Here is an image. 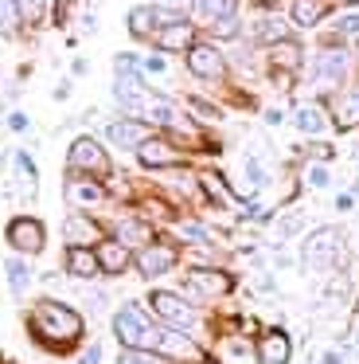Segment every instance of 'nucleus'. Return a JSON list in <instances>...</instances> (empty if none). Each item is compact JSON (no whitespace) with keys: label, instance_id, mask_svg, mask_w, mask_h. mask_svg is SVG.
Listing matches in <instances>:
<instances>
[{"label":"nucleus","instance_id":"obj_1","mask_svg":"<svg viewBox=\"0 0 359 364\" xmlns=\"http://www.w3.org/2000/svg\"><path fill=\"white\" fill-rule=\"evenodd\" d=\"M35 325H39V333H43L47 341H55V345L78 341V333H82V317H78L74 309L59 306V301H39L35 306Z\"/></svg>","mask_w":359,"mask_h":364},{"label":"nucleus","instance_id":"obj_2","mask_svg":"<svg viewBox=\"0 0 359 364\" xmlns=\"http://www.w3.org/2000/svg\"><path fill=\"white\" fill-rule=\"evenodd\" d=\"M114 329H117V337H121V345H125V348H156V345H160V329H153V325L145 321V314H140L137 306L117 309Z\"/></svg>","mask_w":359,"mask_h":364},{"label":"nucleus","instance_id":"obj_3","mask_svg":"<svg viewBox=\"0 0 359 364\" xmlns=\"http://www.w3.org/2000/svg\"><path fill=\"white\" fill-rule=\"evenodd\" d=\"M70 168H78V173H98L106 176L109 173V157L101 153V145L94 141V137H78L74 145H70Z\"/></svg>","mask_w":359,"mask_h":364},{"label":"nucleus","instance_id":"obj_4","mask_svg":"<svg viewBox=\"0 0 359 364\" xmlns=\"http://www.w3.org/2000/svg\"><path fill=\"white\" fill-rule=\"evenodd\" d=\"M336 255H340V235L332 228H320L316 235L304 243V262L309 267H332Z\"/></svg>","mask_w":359,"mask_h":364},{"label":"nucleus","instance_id":"obj_5","mask_svg":"<svg viewBox=\"0 0 359 364\" xmlns=\"http://www.w3.org/2000/svg\"><path fill=\"white\" fill-rule=\"evenodd\" d=\"M187 67H192V75H199V79H219V75L226 71L223 55H219L215 48H207V43L187 48Z\"/></svg>","mask_w":359,"mask_h":364},{"label":"nucleus","instance_id":"obj_6","mask_svg":"<svg viewBox=\"0 0 359 364\" xmlns=\"http://www.w3.org/2000/svg\"><path fill=\"white\" fill-rule=\"evenodd\" d=\"M153 309L164 317L168 325H180V329H192V321H195V314H192V306L187 301H180L176 294H153Z\"/></svg>","mask_w":359,"mask_h":364},{"label":"nucleus","instance_id":"obj_7","mask_svg":"<svg viewBox=\"0 0 359 364\" xmlns=\"http://www.w3.org/2000/svg\"><path fill=\"white\" fill-rule=\"evenodd\" d=\"M8 243H12L16 251H31V255H35L39 247H43V228H39L35 220H12V223H8Z\"/></svg>","mask_w":359,"mask_h":364},{"label":"nucleus","instance_id":"obj_8","mask_svg":"<svg viewBox=\"0 0 359 364\" xmlns=\"http://www.w3.org/2000/svg\"><path fill=\"white\" fill-rule=\"evenodd\" d=\"M172 20H180V16L160 12V9H133V12H129V32L137 36V40H145V36H153L156 28L172 24Z\"/></svg>","mask_w":359,"mask_h":364},{"label":"nucleus","instance_id":"obj_9","mask_svg":"<svg viewBox=\"0 0 359 364\" xmlns=\"http://www.w3.org/2000/svg\"><path fill=\"white\" fill-rule=\"evenodd\" d=\"M176 262V251L172 247H164V243H156V247H145V251L137 255V267H140V274H148V278H156V274H164V270Z\"/></svg>","mask_w":359,"mask_h":364},{"label":"nucleus","instance_id":"obj_10","mask_svg":"<svg viewBox=\"0 0 359 364\" xmlns=\"http://www.w3.org/2000/svg\"><path fill=\"white\" fill-rule=\"evenodd\" d=\"M289 353H293V345H289V337L281 329L265 333L262 345H258V360L262 364H289Z\"/></svg>","mask_w":359,"mask_h":364},{"label":"nucleus","instance_id":"obj_11","mask_svg":"<svg viewBox=\"0 0 359 364\" xmlns=\"http://www.w3.org/2000/svg\"><path fill=\"white\" fill-rule=\"evenodd\" d=\"M156 43H160L164 51H184L187 43H192V24H187V20H172V24L156 28Z\"/></svg>","mask_w":359,"mask_h":364},{"label":"nucleus","instance_id":"obj_12","mask_svg":"<svg viewBox=\"0 0 359 364\" xmlns=\"http://www.w3.org/2000/svg\"><path fill=\"white\" fill-rule=\"evenodd\" d=\"M106 134H109V141H114V145L137 149V145L148 137V126H145V122H114V126H109Z\"/></svg>","mask_w":359,"mask_h":364},{"label":"nucleus","instance_id":"obj_13","mask_svg":"<svg viewBox=\"0 0 359 364\" xmlns=\"http://www.w3.org/2000/svg\"><path fill=\"white\" fill-rule=\"evenodd\" d=\"M67 270L74 278H94L101 270V262H98V251H86V247H70L67 251Z\"/></svg>","mask_w":359,"mask_h":364},{"label":"nucleus","instance_id":"obj_14","mask_svg":"<svg viewBox=\"0 0 359 364\" xmlns=\"http://www.w3.org/2000/svg\"><path fill=\"white\" fill-rule=\"evenodd\" d=\"M62 235L70 239V247H86V243H94V239H101V231H98V223H90L86 215H70V220L62 223Z\"/></svg>","mask_w":359,"mask_h":364},{"label":"nucleus","instance_id":"obj_15","mask_svg":"<svg viewBox=\"0 0 359 364\" xmlns=\"http://www.w3.org/2000/svg\"><path fill=\"white\" fill-rule=\"evenodd\" d=\"M187 290H195V294H226L231 290V278L219 274V270H195V274H187Z\"/></svg>","mask_w":359,"mask_h":364},{"label":"nucleus","instance_id":"obj_16","mask_svg":"<svg viewBox=\"0 0 359 364\" xmlns=\"http://www.w3.org/2000/svg\"><path fill=\"white\" fill-rule=\"evenodd\" d=\"M98 262H101V270H106V274H121V270L129 267V247L109 239V243L98 247Z\"/></svg>","mask_w":359,"mask_h":364},{"label":"nucleus","instance_id":"obj_17","mask_svg":"<svg viewBox=\"0 0 359 364\" xmlns=\"http://www.w3.org/2000/svg\"><path fill=\"white\" fill-rule=\"evenodd\" d=\"M137 157H140V165L156 168V165H172V161H176V153H172L164 141H156V137H145V141L137 145Z\"/></svg>","mask_w":359,"mask_h":364},{"label":"nucleus","instance_id":"obj_18","mask_svg":"<svg viewBox=\"0 0 359 364\" xmlns=\"http://www.w3.org/2000/svg\"><path fill=\"white\" fill-rule=\"evenodd\" d=\"M343 71H348V55L343 51H320L316 55V79L320 82H336Z\"/></svg>","mask_w":359,"mask_h":364},{"label":"nucleus","instance_id":"obj_19","mask_svg":"<svg viewBox=\"0 0 359 364\" xmlns=\"http://www.w3.org/2000/svg\"><path fill=\"white\" fill-rule=\"evenodd\" d=\"M320 16H324V0H293V24L312 28L320 24Z\"/></svg>","mask_w":359,"mask_h":364},{"label":"nucleus","instance_id":"obj_20","mask_svg":"<svg viewBox=\"0 0 359 364\" xmlns=\"http://www.w3.org/2000/svg\"><path fill=\"white\" fill-rule=\"evenodd\" d=\"M234 12V0H199V20L203 24H215V20L231 16Z\"/></svg>","mask_w":359,"mask_h":364},{"label":"nucleus","instance_id":"obj_21","mask_svg":"<svg viewBox=\"0 0 359 364\" xmlns=\"http://www.w3.org/2000/svg\"><path fill=\"white\" fill-rule=\"evenodd\" d=\"M336 122H340V129L359 126V90H355V95H348L340 106H336Z\"/></svg>","mask_w":359,"mask_h":364},{"label":"nucleus","instance_id":"obj_22","mask_svg":"<svg viewBox=\"0 0 359 364\" xmlns=\"http://www.w3.org/2000/svg\"><path fill=\"white\" fill-rule=\"evenodd\" d=\"M8 286H12V294H23V290H28V262H23V259H8Z\"/></svg>","mask_w":359,"mask_h":364},{"label":"nucleus","instance_id":"obj_23","mask_svg":"<svg viewBox=\"0 0 359 364\" xmlns=\"http://www.w3.org/2000/svg\"><path fill=\"white\" fill-rule=\"evenodd\" d=\"M117 235H121V243L129 247V243H145L153 231H148L145 223H137V220H125V223H117Z\"/></svg>","mask_w":359,"mask_h":364},{"label":"nucleus","instance_id":"obj_24","mask_svg":"<svg viewBox=\"0 0 359 364\" xmlns=\"http://www.w3.org/2000/svg\"><path fill=\"white\" fill-rule=\"evenodd\" d=\"M297 126H301L304 134H320V129H324V114H320L316 106H304V110H297Z\"/></svg>","mask_w":359,"mask_h":364},{"label":"nucleus","instance_id":"obj_25","mask_svg":"<svg viewBox=\"0 0 359 364\" xmlns=\"http://www.w3.org/2000/svg\"><path fill=\"white\" fill-rule=\"evenodd\" d=\"M16 20H20L16 0H0V36H12L16 32Z\"/></svg>","mask_w":359,"mask_h":364},{"label":"nucleus","instance_id":"obj_26","mask_svg":"<svg viewBox=\"0 0 359 364\" xmlns=\"http://www.w3.org/2000/svg\"><path fill=\"white\" fill-rule=\"evenodd\" d=\"M273 63H277V67H297V63H301V48H297V43H277Z\"/></svg>","mask_w":359,"mask_h":364},{"label":"nucleus","instance_id":"obj_27","mask_svg":"<svg viewBox=\"0 0 359 364\" xmlns=\"http://www.w3.org/2000/svg\"><path fill=\"white\" fill-rule=\"evenodd\" d=\"M117 364H164V360H160V356H153L148 348H125Z\"/></svg>","mask_w":359,"mask_h":364},{"label":"nucleus","instance_id":"obj_28","mask_svg":"<svg viewBox=\"0 0 359 364\" xmlns=\"http://www.w3.org/2000/svg\"><path fill=\"white\" fill-rule=\"evenodd\" d=\"M16 9H20V16L23 20H43V9H47V0H16Z\"/></svg>","mask_w":359,"mask_h":364},{"label":"nucleus","instance_id":"obj_29","mask_svg":"<svg viewBox=\"0 0 359 364\" xmlns=\"http://www.w3.org/2000/svg\"><path fill=\"white\" fill-rule=\"evenodd\" d=\"M70 200H82V204H94V200H101V188L98 184H70Z\"/></svg>","mask_w":359,"mask_h":364},{"label":"nucleus","instance_id":"obj_30","mask_svg":"<svg viewBox=\"0 0 359 364\" xmlns=\"http://www.w3.org/2000/svg\"><path fill=\"white\" fill-rule=\"evenodd\" d=\"M16 168H20V181L28 188H35V165L28 161V153H16Z\"/></svg>","mask_w":359,"mask_h":364},{"label":"nucleus","instance_id":"obj_31","mask_svg":"<svg viewBox=\"0 0 359 364\" xmlns=\"http://www.w3.org/2000/svg\"><path fill=\"white\" fill-rule=\"evenodd\" d=\"M258 36L262 40H285V24L281 20H265V24H258Z\"/></svg>","mask_w":359,"mask_h":364},{"label":"nucleus","instance_id":"obj_32","mask_svg":"<svg viewBox=\"0 0 359 364\" xmlns=\"http://www.w3.org/2000/svg\"><path fill=\"white\" fill-rule=\"evenodd\" d=\"M211 28H215V36H234V32H238V24H234V12H231V16H223V20H215Z\"/></svg>","mask_w":359,"mask_h":364},{"label":"nucleus","instance_id":"obj_33","mask_svg":"<svg viewBox=\"0 0 359 364\" xmlns=\"http://www.w3.org/2000/svg\"><path fill=\"white\" fill-rule=\"evenodd\" d=\"M340 36H348V40H359V16H343V20H340Z\"/></svg>","mask_w":359,"mask_h":364},{"label":"nucleus","instance_id":"obj_34","mask_svg":"<svg viewBox=\"0 0 359 364\" xmlns=\"http://www.w3.org/2000/svg\"><path fill=\"white\" fill-rule=\"evenodd\" d=\"M309 184H312V188H324V184H328V168L324 165H312L309 168Z\"/></svg>","mask_w":359,"mask_h":364},{"label":"nucleus","instance_id":"obj_35","mask_svg":"<svg viewBox=\"0 0 359 364\" xmlns=\"http://www.w3.org/2000/svg\"><path fill=\"white\" fill-rule=\"evenodd\" d=\"M180 231H184V235L192 239V243H207V231H203L199 223H184V228H180Z\"/></svg>","mask_w":359,"mask_h":364},{"label":"nucleus","instance_id":"obj_36","mask_svg":"<svg viewBox=\"0 0 359 364\" xmlns=\"http://www.w3.org/2000/svg\"><path fill=\"white\" fill-rule=\"evenodd\" d=\"M98 360H101V348L90 345V348H86V356H82V364H98Z\"/></svg>","mask_w":359,"mask_h":364},{"label":"nucleus","instance_id":"obj_37","mask_svg":"<svg viewBox=\"0 0 359 364\" xmlns=\"http://www.w3.org/2000/svg\"><path fill=\"white\" fill-rule=\"evenodd\" d=\"M145 67H148V71H156V75H160V71H164V59H160V55H153Z\"/></svg>","mask_w":359,"mask_h":364},{"label":"nucleus","instance_id":"obj_38","mask_svg":"<svg viewBox=\"0 0 359 364\" xmlns=\"http://www.w3.org/2000/svg\"><path fill=\"white\" fill-rule=\"evenodd\" d=\"M8 122H12V129H23V126H28V118H23V114H12Z\"/></svg>","mask_w":359,"mask_h":364},{"label":"nucleus","instance_id":"obj_39","mask_svg":"<svg viewBox=\"0 0 359 364\" xmlns=\"http://www.w3.org/2000/svg\"><path fill=\"white\" fill-rule=\"evenodd\" d=\"M324 364H340V353H328V356H324Z\"/></svg>","mask_w":359,"mask_h":364},{"label":"nucleus","instance_id":"obj_40","mask_svg":"<svg viewBox=\"0 0 359 364\" xmlns=\"http://www.w3.org/2000/svg\"><path fill=\"white\" fill-rule=\"evenodd\" d=\"M351 4H359V0H351Z\"/></svg>","mask_w":359,"mask_h":364}]
</instances>
